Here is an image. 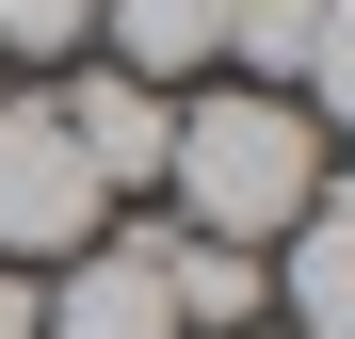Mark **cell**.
I'll return each instance as SVG.
<instances>
[{"mask_svg": "<svg viewBox=\"0 0 355 339\" xmlns=\"http://www.w3.org/2000/svg\"><path fill=\"white\" fill-rule=\"evenodd\" d=\"M33 339H178V307H162V275H146L130 226H97V243L49 275V323Z\"/></svg>", "mask_w": 355, "mask_h": 339, "instance_id": "4", "label": "cell"}, {"mask_svg": "<svg viewBox=\"0 0 355 339\" xmlns=\"http://www.w3.org/2000/svg\"><path fill=\"white\" fill-rule=\"evenodd\" d=\"M130 243H146V275H162L178 339H243V323H259V259H243V243H194V226H130Z\"/></svg>", "mask_w": 355, "mask_h": 339, "instance_id": "6", "label": "cell"}, {"mask_svg": "<svg viewBox=\"0 0 355 339\" xmlns=\"http://www.w3.org/2000/svg\"><path fill=\"white\" fill-rule=\"evenodd\" d=\"M49 323V275H17V259H0V339H33Z\"/></svg>", "mask_w": 355, "mask_h": 339, "instance_id": "8", "label": "cell"}, {"mask_svg": "<svg viewBox=\"0 0 355 339\" xmlns=\"http://www.w3.org/2000/svg\"><path fill=\"white\" fill-rule=\"evenodd\" d=\"M243 339H275V323H243Z\"/></svg>", "mask_w": 355, "mask_h": 339, "instance_id": "9", "label": "cell"}, {"mask_svg": "<svg viewBox=\"0 0 355 339\" xmlns=\"http://www.w3.org/2000/svg\"><path fill=\"white\" fill-rule=\"evenodd\" d=\"M97 65H130L162 97H194L226 65V0H97Z\"/></svg>", "mask_w": 355, "mask_h": 339, "instance_id": "5", "label": "cell"}, {"mask_svg": "<svg viewBox=\"0 0 355 339\" xmlns=\"http://www.w3.org/2000/svg\"><path fill=\"white\" fill-rule=\"evenodd\" d=\"M49 113H65L81 178H97L113 210L162 194V146H178V97H162V81H130V65H65V81H49Z\"/></svg>", "mask_w": 355, "mask_h": 339, "instance_id": "3", "label": "cell"}, {"mask_svg": "<svg viewBox=\"0 0 355 339\" xmlns=\"http://www.w3.org/2000/svg\"><path fill=\"white\" fill-rule=\"evenodd\" d=\"M323 210V130L259 81H210L178 97V146H162V226H194V243H275V226Z\"/></svg>", "mask_w": 355, "mask_h": 339, "instance_id": "1", "label": "cell"}, {"mask_svg": "<svg viewBox=\"0 0 355 339\" xmlns=\"http://www.w3.org/2000/svg\"><path fill=\"white\" fill-rule=\"evenodd\" d=\"M97 226H113V194L81 178V146H65V113H49V81L0 97V259H17V275H65Z\"/></svg>", "mask_w": 355, "mask_h": 339, "instance_id": "2", "label": "cell"}, {"mask_svg": "<svg viewBox=\"0 0 355 339\" xmlns=\"http://www.w3.org/2000/svg\"><path fill=\"white\" fill-rule=\"evenodd\" d=\"M97 49V0H0V65H81Z\"/></svg>", "mask_w": 355, "mask_h": 339, "instance_id": "7", "label": "cell"}]
</instances>
